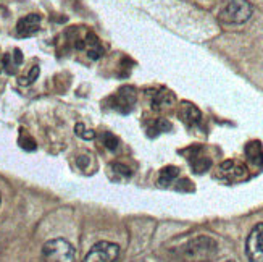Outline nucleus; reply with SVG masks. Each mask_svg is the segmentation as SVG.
<instances>
[{
    "instance_id": "14",
    "label": "nucleus",
    "mask_w": 263,
    "mask_h": 262,
    "mask_svg": "<svg viewBox=\"0 0 263 262\" xmlns=\"http://www.w3.org/2000/svg\"><path fill=\"white\" fill-rule=\"evenodd\" d=\"M246 155L249 157V161L255 165L263 164V149L258 141H252L246 146Z\"/></svg>"
},
{
    "instance_id": "9",
    "label": "nucleus",
    "mask_w": 263,
    "mask_h": 262,
    "mask_svg": "<svg viewBox=\"0 0 263 262\" xmlns=\"http://www.w3.org/2000/svg\"><path fill=\"white\" fill-rule=\"evenodd\" d=\"M115 100V109H118L120 112H129L133 109V106L136 104V93L133 88H123L120 89L117 96L113 97Z\"/></svg>"
},
{
    "instance_id": "10",
    "label": "nucleus",
    "mask_w": 263,
    "mask_h": 262,
    "mask_svg": "<svg viewBox=\"0 0 263 262\" xmlns=\"http://www.w3.org/2000/svg\"><path fill=\"white\" fill-rule=\"evenodd\" d=\"M175 96L170 91H157L152 94V109L154 110H166L173 107Z\"/></svg>"
},
{
    "instance_id": "17",
    "label": "nucleus",
    "mask_w": 263,
    "mask_h": 262,
    "mask_svg": "<svg viewBox=\"0 0 263 262\" xmlns=\"http://www.w3.org/2000/svg\"><path fill=\"white\" fill-rule=\"evenodd\" d=\"M100 139H102V144H104L107 149L110 151H115L117 147H118V138L115 134H111V133H102L100 134Z\"/></svg>"
},
{
    "instance_id": "22",
    "label": "nucleus",
    "mask_w": 263,
    "mask_h": 262,
    "mask_svg": "<svg viewBox=\"0 0 263 262\" xmlns=\"http://www.w3.org/2000/svg\"><path fill=\"white\" fill-rule=\"evenodd\" d=\"M228 262H234V260H228Z\"/></svg>"
},
{
    "instance_id": "15",
    "label": "nucleus",
    "mask_w": 263,
    "mask_h": 262,
    "mask_svg": "<svg viewBox=\"0 0 263 262\" xmlns=\"http://www.w3.org/2000/svg\"><path fill=\"white\" fill-rule=\"evenodd\" d=\"M178 177H179V168L178 167H173V165L165 167V168H162V172H160L158 183H160V186H168V185L173 183Z\"/></svg>"
},
{
    "instance_id": "3",
    "label": "nucleus",
    "mask_w": 263,
    "mask_h": 262,
    "mask_svg": "<svg viewBox=\"0 0 263 262\" xmlns=\"http://www.w3.org/2000/svg\"><path fill=\"white\" fill-rule=\"evenodd\" d=\"M252 16V5L249 0H230L220 11V21L224 25H242Z\"/></svg>"
},
{
    "instance_id": "6",
    "label": "nucleus",
    "mask_w": 263,
    "mask_h": 262,
    "mask_svg": "<svg viewBox=\"0 0 263 262\" xmlns=\"http://www.w3.org/2000/svg\"><path fill=\"white\" fill-rule=\"evenodd\" d=\"M246 254L250 262H263V223L255 225L246 241Z\"/></svg>"
},
{
    "instance_id": "4",
    "label": "nucleus",
    "mask_w": 263,
    "mask_h": 262,
    "mask_svg": "<svg viewBox=\"0 0 263 262\" xmlns=\"http://www.w3.org/2000/svg\"><path fill=\"white\" fill-rule=\"evenodd\" d=\"M216 178L226 183H239L249 178V168L239 161H224L216 168Z\"/></svg>"
},
{
    "instance_id": "12",
    "label": "nucleus",
    "mask_w": 263,
    "mask_h": 262,
    "mask_svg": "<svg viewBox=\"0 0 263 262\" xmlns=\"http://www.w3.org/2000/svg\"><path fill=\"white\" fill-rule=\"evenodd\" d=\"M179 115H181L182 120H184L189 125V127H196V125H199L200 120H202L200 110L196 106H192V104H184V106H182Z\"/></svg>"
},
{
    "instance_id": "8",
    "label": "nucleus",
    "mask_w": 263,
    "mask_h": 262,
    "mask_svg": "<svg viewBox=\"0 0 263 262\" xmlns=\"http://www.w3.org/2000/svg\"><path fill=\"white\" fill-rule=\"evenodd\" d=\"M187 161H189L194 172L199 173V175L205 173L212 167V161L207 155H202V147H199V146L197 147H191Z\"/></svg>"
},
{
    "instance_id": "16",
    "label": "nucleus",
    "mask_w": 263,
    "mask_h": 262,
    "mask_svg": "<svg viewBox=\"0 0 263 262\" xmlns=\"http://www.w3.org/2000/svg\"><path fill=\"white\" fill-rule=\"evenodd\" d=\"M171 130V123L165 118H158L155 121H152V125L148 127V136H157L160 133H165Z\"/></svg>"
},
{
    "instance_id": "20",
    "label": "nucleus",
    "mask_w": 263,
    "mask_h": 262,
    "mask_svg": "<svg viewBox=\"0 0 263 262\" xmlns=\"http://www.w3.org/2000/svg\"><path fill=\"white\" fill-rule=\"evenodd\" d=\"M20 146L23 147V149H26V151H34V149H36V141H34L32 138H29V136L23 134L20 138Z\"/></svg>"
},
{
    "instance_id": "18",
    "label": "nucleus",
    "mask_w": 263,
    "mask_h": 262,
    "mask_svg": "<svg viewBox=\"0 0 263 262\" xmlns=\"http://www.w3.org/2000/svg\"><path fill=\"white\" fill-rule=\"evenodd\" d=\"M39 73H41V70H39V66H32L31 70H29V73L26 75V76H23V78H20V84L21 86H29V84H32L34 81L37 79V76H39Z\"/></svg>"
},
{
    "instance_id": "7",
    "label": "nucleus",
    "mask_w": 263,
    "mask_h": 262,
    "mask_svg": "<svg viewBox=\"0 0 263 262\" xmlns=\"http://www.w3.org/2000/svg\"><path fill=\"white\" fill-rule=\"evenodd\" d=\"M41 28V16L32 13L25 18H21L16 25V36L18 38H29L34 36Z\"/></svg>"
},
{
    "instance_id": "19",
    "label": "nucleus",
    "mask_w": 263,
    "mask_h": 262,
    "mask_svg": "<svg viewBox=\"0 0 263 262\" xmlns=\"http://www.w3.org/2000/svg\"><path fill=\"white\" fill-rule=\"evenodd\" d=\"M74 133H76L81 139H87V141L96 138V133H94L92 130H87L83 123H78V125H76V127H74Z\"/></svg>"
},
{
    "instance_id": "5",
    "label": "nucleus",
    "mask_w": 263,
    "mask_h": 262,
    "mask_svg": "<svg viewBox=\"0 0 263 262\" xmlns=\"http://www.w3.org/2000/svg\"><path fill=\"white\" fill-rule=\"evenodd\" d=\"M120 256V246L110 241H99L89 249L83 262H115Z\"/></svg>"
},
{
    "instance_id": "23",
    "label": "nucleus",
    "mask_w": 263,
    "mask_h": 262,
    "mask_svg": "<svg viewBox=\"0 0 263 262\" xmlns=\"http://www.w3.org/2000/svg\"><path fill=\"white\" fill-rule=\"evenodd\" d=\"M0 202H2V198H0Z\"/></svg>"
},
{
    "instance_id": "1",
    "label": "nucleus",
    "mask_w": 263,
    "mask_h": 262,
    "mask_svg": "<svg viewBox=\"0 0 263 262\" xmlns=\"http://www.w3.org/2000/svg\"><path fill=\"white\" fill-rule=\"evenodd\" d=\"M218 254V243L207 235H199L176 249L179 262H210Z\"/></svg>"
},
{
    "instance_id": "13",
    "label": "nucleus",
    "mask_w": 263,
    "mask_h": 262,
    "mask_svg": "<svg viewBox=\"0 0 263 262\" xmlns=\"http://www.w3.org/2000/svg\"><path fill=\"white\" fill-rule=\"evenodd\" d=\"M86 49H87V55L90 57L92 60H97L102 57V54H104V49L100 47V44H99V39L96 38V34L92 32H89L87 36H86Z\"/></svg>"
},
{
    "instance_id": "21",
    "label": "nucleus",
    "mask_w": 263,
    "mask_h": 262,
    "mask_svg": "<svg viewBox=\"0 0 263 262\" xmlns=\"http://www.w3.org/2000/svg\"><path fill=\"white\" fill-rule=\"evenodd\" d=\"M111 168H113V172H117L118 175H121V177H124V178H128V177H131V175H133L131 170H129L126 165L120 164V162H115V164L111 165Z\"/></svg>"
},
{
    "instance_id": "11",
    "label": "nucleus",
    "mask_w": 263,
    "mask_h": 262,
    "mask_svg": "<svg viewBox=\"0 0 263 262\" xmlns=\"http://www.w3.org/2000/svg\"><path fill=\"white\" fill-rule=\"evenodd\" d=\"M23 63V54L20 49H15L11 54H5L4 59H2V65H4V70L8 75H15L18 72V68Z\"/></svg>"
},
{
    "instance_id": "2",
    "label": "nucleus",
    "mask_w": 263,
    "mask_h": 262,
    "mask_svg": "<svg viewBox=\"0 0 263 262\" xmlns=\"http://www.w3.org/2000/svg\"><path fill=\"white\" fill-rule=\"evenodd\" d=\"M74 248L65 238L49 240L41 249V262H74Z\"/></svg>"
}]
</instances>
